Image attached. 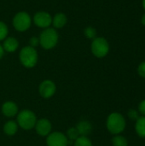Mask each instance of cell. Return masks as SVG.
<instances>
[{
	"instance_id": "d4e9b609",
	"label": "cell",
	"mask_w": 145,
	"mask_h": 146,
	"mask_svg": "<svg viewBox=\"0 0 145 146\" xmlns=\"http://www.w3.org/2000/svg\"><path fill=\"white\" fill-rule=\"evenodd\" d=\"M138 111L139 112V114L143 116H145V99L142 100L139 104H138Z\"/></svg>"
},
{
	"instance_id": "52a82bcc",
	"label": "cell",
	"mask_w": 145,
	"mask_h": 146,
	"mask_svg": "<svg viewBox=\"0 0 145 146\" xmlns=\"http://www.w3.org/2000/svg\"><path fill=\"white\" fill-rule=\"evenodd\" d=\"M46 144L47 146H68V139L66 134L61 132H53L46 137Z\"/></svg>"
},
{
	"instance_id": "7c38bea8",
	"label": "cell",
	"mask_w": 145,
	"mask_h": 146,
	"mask_svg": "<svg viewBox=\"0 0 145 146\" xmlns=\"http://www.w3.org/2000/svg\"><path fill=\"white\" fill-rule=\"evenodd\" d=\"M2 46H3V49L4 51L14 52V51H15L18 49L19 42L14 37H7L3 40V44Z\"/></svg>"
},
{
	"instance_id": "277c9868",
	"label": "cell",
	"mask_w": 145,
	"mask_h": 146,
	"mask_svg": "<svg viewBox=\"0 0 145 146\" xmlns=\"http://www.w3.org/2000/svg\"><path fill=\"white\" fill-rule=\"evenodd\" d=\"M36 115L30 110H23L17 114V124L24 130H31L34 128L37 122Z\"/></svg>"
},
{
	"instance_id": "6da1fadb",
	"label": "cell",
	"mask_w": 145,
	"mask_h": 146,
	"mask_svg": "<svg viewBox=\"0 0 145 146\" xmlns=\"http://www.w3.org/2000/svg\"><path fill=\"white\" fill-rule=\"evenodd\" d=\"M126 119L123 116V115H121V113L113 112L107 118V121H106L107 129L110 133L114 135L121 134V133H123L124 130L126 129Z\"/></svg>"
},
{
	"instance_id": "83f0119b",
	"label": "cell",
	"mask_w": 145,
	"mask_h": 146,
	"mask_svg": "<svg viewBox=\"0 0 145 146\" xmlns=\"http://www.w3.org/2000/svg\"><path fill=\"white\" fill-rule=\"evenodd\" d=\"M142 4H143L144 9V10H145V0H143V2H142Z\"/></svg>"
},
{
	"instance_id": "4316f807",
	"label": "cell",
	"mask_w": 145,
	"mask_h": 146,
	"mask_svg": "<svg viewBox=\"0 0 145 146\" xmlns=\"http://www.w3.org/2000/svg\"><path fill=\"white\" fill-rule=\"evenodd\" d=\"M141 23L145 26V14L144 15H143V16H142V18H141Z\"/></svg>"
},
{
	"instance_id": "9a60e30c",
	"label": "cell",
	"mask_w": 145,
	"mask_h": 146,
	"mask_svg": "<svg viewBox=\"0 0 145 146\" xmlns=\"http://www.w3.org/2000/svg\"><path fill=\"white\" fill-rule=\"evenodd\" d=\"M18 124L15 121H8L3 125V132L8 136H13L15 135L18 131Z\"/></svg>"
},
{
	"instance_id": "8fae6325",
	"label": "cell",
	"mask_w": 145,
	"mask_h": 146,
	"mask_svg": "<svg viewBox=\"0 0 145 146\" xmlns=\"http://www.w3.org/2000/svg\"><path fill=\"white\" fill-rule=\"evenodd\" d=\"M2 113L3 115L9 118H12L19 113L18 106L15 103L12 101H7L2 105Z\"/></svg>"
},
{
	"instance_id": "44dd1931",
	"label": "cell",
	"mask_w": 145,
	"mask_h": 146,
	"mask_svg": "<svg viewBox=\"0 0 145 146\" xmlns=\"http://www.w3.org/2000/svg\"><path fill=\"white\" fill-rule=\"evenodd\" d=\"M8 33H9V29L7 25L4 22L0 21V41L4 40L7 38Z\"/></svg>"
},
{
	"instance_id": "30bf717a",
	"label": "cell",
	"mask_w": 145,
	"mask_h": 146,
	"mask_svg": "<svg viewBox=\"0 0 145 146\" xmlns=\"http://www.w3.org/2000/svg\"><path fill=\"white\" fill-rule=\"evenodd\" d=\"M34 128L38 135L43 137H47L51 133L52 125L49 120H47L46 118H42L37 121Z\"/></svg>"
},
{
	"instance_id": "ffe728a7",
	"label": "cell",
	"mask_w": 145,
	"mask_h": 146,
	"mask_svg": "<svg viewBox=\"0 0 145 146\" xmlns=\"http://www.w3.org/2000/svg\"><path fill=\"white\" fill-rule=\"evenodd\" d=\"M84 34L87 38L94 39L97 36V30L92 27H87L84 30Z\"/></svg>"
},
{
	"instance_id": "ac0fdd59",
	"label": "cell",
	"mask_w": 145,
	"mask_h": 146,
	"mask_svg": "<svg viewBox=\"0 0 145 146\" xmlns=\"http://www.w3.org/2000/svg\"><path fill=\"white\" fill-rule=\"evenodd\" d=\"M112 145L113 146H128V141L126 137L121 134H117L113 137Z\"/></svg>"
},
{
	"instance_id": "5bb4252c",
	"label": "cell",
	"mask_w": 145,
	"mask_h": 146,
	"mask_svg": "<svg viewBox=\"0 0 145 146\" xmlns=\"http://www.w3.org/2000/svg\"><path fill=\"white\" fill-rule=\"evenodd\" d=\"M68 21V18L65 14L63 13H57L53 18H52V25L56 28H62Z\"/></svg>"
},
{
	"instance_id": "cb8c5ba5",
	"label": "cell",
	"mask_w": 145,
	"mask_h": 146,
	"mask_svg": "<svg viewBox=\"0 0 145 146\" xmlns=\"http://www.w3.org/2000/svg\"><path fill=\"white\" fill-rule=\"evenodd\" d=\"M29 46L32 47V48H35L37 46H38L40 44L39 43V38H37V37H32L29 40Z\"/></svg>"
},
{
	"instance_id": "4fadbf2b",
	"label": "cell",
	"mask_w": 145,
	"mask_h": 146,
	"mask_svg": "<svg viewBox=\"0 0 145 146\" xmlns=\"http://www.w3.org/2000/svg\"><path fill=\"white\" fill-rule=\"evenodd\" d=\"M79 133V136H85L88 137L89 134L92 132V125L91 122L87 121H79L75 127Z\"/></svg>"
},
{
	"instance_id": "9c48e42d",
	"label": "cell",
	"mask_w": 145,
	"mask_h": 146,
	"mask_svg": "<svg viewBox=\"0 0 145 146\" xmlns=\"http://www.w3.org/2000/svg\"><path fill=\"white\" fill-rule=\"evenodd\" d=\"M33 22L38 27L45 29L52 24V17L45 11H39L33 16Z\"/></svg>"
},
{
	"instance_id": "7a4b0ae2",
	"label": "cell",
	"mask_w": 145,
	"mask_h": 146,
	"mask_svg": "<svg viewBox=\"0 0 145 146\" xmlns=\"http://www.w3.org/2000/svg\"><path fill=\"white\" fill-rule=\"evenodd\" d=\"M39 43L40 45L44 49V50H51L58 43L59 40V36L58 33L55 28L48 27L45 28L40 34L39 36Z\"/></svg>"
},
{
	"instance_id": "8992f818",
	"label": "cell",
	"mask_w": 145,
	"mask_h": 146,
	"mask_svg": "<svg viewBox=\"0 0 145 146\" xmlns=\"http://www.w3.org/2000/svg\"><path fill=\"white\" fill-rule=\"evenodd\" d=\"M32 24L31 16L25 11L18 12L13 18V26L19 32H25L30 28Z\"/></svg>"
},
{
	"instance_id": "d6986e66",
	"label": "cell",
	"mask_w": 145,
	"mask_h": 146,
	"mask_svg": "<svg viewBox=\"0 0 145 146\" xmlns=\"http://www.w3.org/2000/svg\"><path fill=\"white\" fill-rule=\"evenodd\" d=\"M73 146H93L92 142L88 137L79 136L74 142Z\"/></svg>"
},
{
	"instance_id": "5b68a950",
	"label": "cell",
	"mask_w": 145,
	"mask_h": 146,
	"mask_svg": "<svg viewBox=\"0 0 145 146\" xmlns=\"http://www.w3.org/2000/svg\"><path fill=\"white\" fill-rule=\"evenodd\" d=\"M91 52L97 58L105 57L109 51V44L105 38L96 37L91 43Z\"/></svg>"
},
{
	"instance_id": "7402d4cb",
	"label": "cell",
	"mask_w": 145,
	"mask_h": 146,
	"mask_svg": "<svg viewBox=\"0 0 145 146\" xmlns=\"http://www.w3.org/2000/svg\"><path fill=\"white\" fill-rule=\"evenodd\" d=\"M127 115L129 117V119L131 121H137L139 117H140V114L138 110H134V109H131L128 110V113H127Z\"/></svg>"
},
{
	"instance_id": "484cf974",
	"label": "cell",
	"mask_w": 145,
	"mask_h": 146,
	"mask_svg": "<svg viewBox=\"0 0 145 146\" xmlns=\"http://www.w3.org/2000/svg\"><path fill=\"white\" fill-rule=\"evenodd\" d=\"M3 53H4V50H3V46L0 44V60H1V58L3 57Z\"/></svg>"
},
{
	"instance_id": "603a6c76",
	"label": "cell",
	"mask_w": 145,
	"mask_h": 146,
	"mask_svg": "<svg viewBox=\"0 0 145 146\" xmlns=\"http://www.w3.org/2000/svg\"><path fill=\"white\" fill-rule=\"evenodd\" d=\"M138 74L140 77L145 79V61L142 62L138 67Z\"/></svg>"
},
{
	"instance_id": "3957f363",
	"label": "cell",
	"mask_w": 145,
	"mask_h": 146,
	"mask_svg": "<svg viewBox=\"0 0 145 146\" xmlns=\"http://www.w3.org/2000/svg\"><path fill=\"white\" fill-rule=\"evenodd\" d=\"M21 63L27 68H33L38 62V52L35 48L31 46H25L21 49L19 54Z\"/></svg>"
},
{
	"instance_id": "ba28073f",
	"label": "cell",
	"mask_w": 145,
	"mask_h": 146,
	"mask_svg": "<svg viewBox=\"0 0 145 146\" xmlns=\"http://www.w3.org/2000/svg\"><path fill=\"white\" fill-rule=\"evenodd\" d=\"M56 92V84L50 80H45L40 83L38 86V92L39 95L45 99L52 98Z\"/></svg>"
},
{
	"instance_id": "e0dca14e",
	"label": "cell",
	"mask_w": 145,
	"mask_h": 146,
	"mask_svg": "<svg viewBox=\"0 0 145 146\" xmlns=\"http://www.w3.org/2000/svg\"><path fill=\"white\" fill-rule=\"evenodd\" d=\"M66 136L68 139V145H73V142L79 137V133L75 127L68 129Z\"/></svg>"
},
{
	"instance_id": "2e32d148",
	"label": "cell",
	"mask_w": 145,
	"mask_h": 146,
	"mask_svg": "<svg viewBox=\"0 0 145 146\" xmlns=\"http://www.w3.org/2000/svg\"><path fill=\"white\" fill-rule=\"evenodd\" d=\"M135 131L140 138L145 139V116L141 115L136 121Z\"/></svg>"
}]
</instances>
